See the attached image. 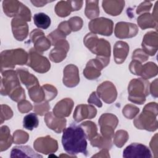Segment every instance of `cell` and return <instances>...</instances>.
<instances>
[{
	"instance_id": "obj_1",
	"label": "cell",
	"mask_w": 158,
	"mask_h": 158,
	"mask_svg": "<svg viewBox=\"0 0 158 158\" xmlns=\"http://www.w3.org/2000/svg\"><path fill=\"white\" fill-rule=\"evenodd\" d=\"M62 144L64 149L69 154L83 153L87 155L86 135L81 126L72 124L63 131Z\"/></svg>"
},
{
	"instance_id": "obj_2",
	"label": "cell",
	"mask_w": 158,
	"mask_h": 158,
	"mask_svg": "<svg viewBox=\"0 0 158 158\" xmlns=\"http://www.w3.org/2000/svg\"><path fill=\"white\" fill-rule=\"evenodd\" d=\"M123 157L125 158H151L152 155L148 148L145 145L140 143H132L124 149Z\"/></svg>"
},
{
	"instance_id": "obj_3",
	"label": "cell",
	"mask_w": 158,
	"mask_h": 158,
	"mask_svg": "<svg viewBox=\"0 0 158 158\" xmlns=\"http://www.w3.org/2000/svg\"><path fill=\"white\" fill-rule=\"evenodd\" d=\"M11 157H42L43 156L36 153L30 146H20L14 147L11 151Z\"/></svg>"
},
{
	"instance_id": "obj_4",
	"label": "cell",
	"mask_w": 158,
	"mask_h": 158,
	"mask_svg": "<svg viewBox=\"0 0 158 158\" xmlns=\"http://www.w3.org/2000/svg\"><path fill=\"white\" fill-rule=\"evenodd\" d=\"M33 20L36 26L42 29H47L51 24V19L49 17L43 12L35 14Z\"/></svg>"
},
{
	"instance_id": "obj_5",
	"label": "cell",
	"mask_w": 158,
	"mask_h": 158,
	"mask_svg": "<svg viewBox=\"0 0 158 158\" xmlns=\"http://www.w3.org/2000/svg\"><path fill=\"white\" fill-rule=\"evenodd\" d=\"M39 121L36 114L30 113L25 115L23 120V126L25 128L32 130L38 126Z\"/></svg>"
}]
</instances>
